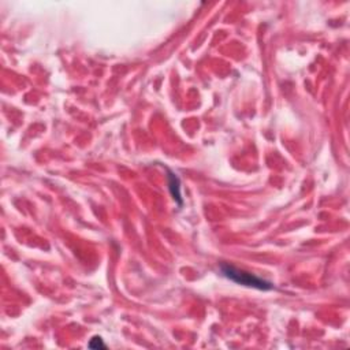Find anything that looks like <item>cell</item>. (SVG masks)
Wrapping results in <instances>:
<instances>
[{"label": "cell", "mask_w": 350, "mask_h": 350, "mask_svg": "<svg viewBox=\"0 0 350 350\" xmlns=\"http://www.w3.org/2000/svg\"><path fill=\"white\" fill-rule=\"evenodd\" d=\"M168 189L171 193L172 198L178 203L179 205H182V197H181V184H179V178L172 174L171 171H168Z\"/></svg>", "instance_id": "7a4b0ae2"}, {"label": "cell", "mask_w": 350, "mask_h": 350, "mask_svg": "<svg viewBox=\"0 0 350 350\" xmlns=\"http://www.w3.org/2000/svg\"><path fill=\"white\" fill-rule=\"evenodd\" d=\"M88 346L91 348V349H106L107 345L103 342V339H101V337H93L91 341H89V344H88Z\"/></svg>", "instance_id": "3957f363"}, {"label": "cell", "mask_w": 350, "mask_h": 350, "mask_svg": "<svg viewBox=\"0 0 350 350\" xmlns=\"http://www.w3.org/2000/svg\"><path fill=\"white\" fill-rule=\"evenodd\" d=\"M220 271L225 275L227 279H230L233 282H235L238 284H242V286H248V287H253V289H257V290H272L274 289V284L265 279L253 275L251 272H246L244 270H239L235 268L230 264H222L220 265Z\"/></svg>", "instance_id": "6da1fadb"}]
</instances>
